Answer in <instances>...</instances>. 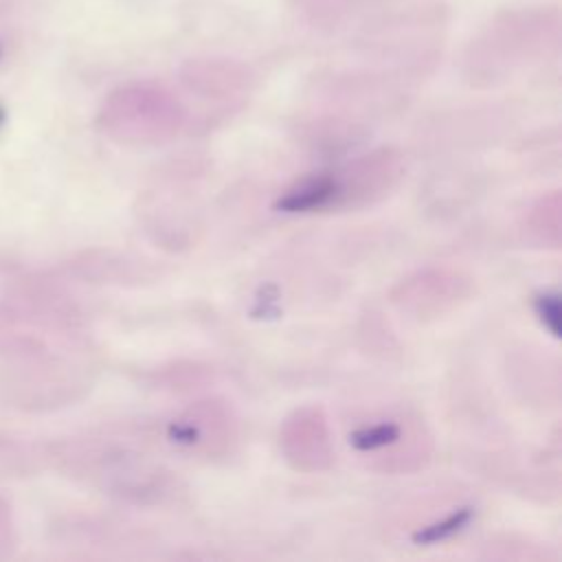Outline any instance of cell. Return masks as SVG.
Listing matches in <instances>:
<instances>
[{"label": "cell", "instance_id": "6da1fadb", "mask_svg": "<svg viewBox=\"0 0 562 562\" xmlns=\"http://www.w3.org/2000/svg\"><path fill=\"white\" fill-rule=\"evenodd\" d=\"M349 443L360 454L371 457L373 468L384 472L415 470L430 454V441L419 432V422L400 415L362 422L351 430Z\"/></svg>", "mask_w": 562, "mask_h": 562}, {"label": "cell", "instance_id": "7a4b0ae2", "mask_svg": "<svg viewBox=\"0 0 562 562\" xmlns=\"http://www.w3.org/2000/svg\"><path fill=\"white\" fill-rule=\"evenodd\" d=\"M169 439L193 454L220 457L237 441V419L224 402H198L169 424Z\"/></svg>", "mask_w": 562, "mask_h": 562}, {"label": "cell", "instance_id": "3957f363", "mask_svg": "<svg viewBox=\"0 0 562 562\" xmlns=\"http://www.w3.org/2000/svg\"><path fill=\"white\" fill-rule=\"evenodd\" d=\"M472 283L468 277L446 268H428L402 281L393 292L391 301L406 314L428 321L437 318L470 296Z\"/></svg>", "mask_w": 562, "mask_h": 562}, {"label": "cell", "instance_id": "277c9868", "mask_svg": "<svg viewBox=\"0 0 562 562\" xmlns=\"http://www.w3.org/2000/svg\"><path fill=\"white\" fill-rule=\"evenodd\" d=\"M285 461L299 472H323L334 463V439L325 413L303 406L290 413L279 432Z\"/></svg>", "mask_w": 562, "mask_h": 562}, {"label": "cell", "instance_id": "5b68a950", "mask_svg": "<svg viewBox=\"0 0 562 562\" xmlns=\"http://www.w3.org/2000/svg\"><path fill=\"white\" fill-rule=\"evenodd\" d=\"M402 176V160L393 149H378L331 171L334 209L360 206L384 198Z\"/></svg>", "mask_w": 562, "mask_h": 562}, {"label": "cell", "instance_id": "8992f818", "mask_svg": "<svg viewBox=\"0 0 562 562\" xmlns=\"http://www.w3.org/2000/svg\"><path fill=\"white\" fill-rule=\"evenodd\" d=\"M527 233L551 248L560 246V195L558 191L540 198L527 213Z\"/></svg>", "mask_w": 562, "mask_h": 562}]
</instances>
